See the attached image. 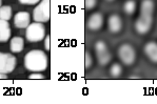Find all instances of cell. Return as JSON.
I'll list each match as a JSON object with an SVG mask.
<instances>
[{"mask_svg": "<svg viewBox=\"0 0 157 104\" xmlns=\"http://www.w3.org/2000/svg\"><path fill=\"white\" fill-rule=\"evenodd\" d=\"M92 56L91 54L89 52H86V54H84V67H86V69H89L91 67L92 65Z\"/></svg>", "mask_w": 157, "mask_h": 104, "instance_id": "obj_19", "label": "cell"}, {"mask_svg": "<svg viewBox=\"0 0 157 104\" xmlns=\"http://www.w3.org/2000/svg\"><path fill=\"white\" fill-rule=\"evenodd\" d=\"M25 37L30 42H38L45 37V28L42 23L34 22L26 28Z\"/></svg>", "mask_w": 157, "mask_h": 104, "instance_id": "obj_2", "label": "cell"}, {"mask_svg": "<svg viewBox=\"0 0 157 104\" xmlns=\"http://www.w3.org/2000/svg\"><path fill=\"white\" fill-rule=\"evenodd\" d=\"M10 48L13 53H20L25 48V41L21 37H14L10 43Z\"/></svg>", "mask_w": 157, "mask_h": 104, "instance_id": "obj_12", "label": "cell"}, {"mask_svg": "<svg viewBox=\"0 0 157 104\" xmlns=\"http://www.w3.org/2000/svg\"><path fill=\"white\" fill-rule=\"evenodd\" d=\"M108 28L109 31L113 34H117L121 31L122 28V20L120 16L112 14L108 19Z\"/></svg>", "mask_w": 157, "mask_h": 104, "instance_id": "obj_8", "label": "cell"}, {"mask_svg": "<svg viewBox=\"0 0 157 104\" xmlns=\"http://www.w3.org/2000/svg\"><path fill=\"white\" fill-rule=\"evenodd\" d=\"M12 17V8L10 6H3L0 8V19L9 21Z\"/></svg>", "mask_w": 157, "mask_h": 104, "instance_id": "obj_14", "label": "cell"}, {"mask_svg": "<svg viewBox=\"0 0 157 104\" xmlns=\"http://www.w3.org/2000/svg\"><path fill=\"white\" fill-rule=\"evenodd\" d=\"M0 79H6V74H1L0 72Z\"/></svg>", "mask_w": 157, "mask_h": 104, "instance_id": "obj_24", "label": "cell"}, {"mask_svg": "<svg viewBox=\"0 0 157 104\" xmlns=\"http://www.w3.org/2000/svg\"><path fill=\"white\" fill-rule=\"evenodd\" d=\"M103 22H105V19H103L102 14L99 12H96V13L92 14L89 18L88 28L91 31H99L103 26Z\"/></svg>", "mask_w": 157, "mask_h": 104, "instance_id": "obj_7", "label": "cell"}, {"mask_svg": "<svg viewBox=\"0 0 157 104\" xmlns=\"http://www.w3.org/2000/svg\"><path fill=\"white\" fill-rule=\"evenodd\" d=\"M130 78H131V79H138L139 77H138V76H131Z\"/></svg>", "mask_w": 157, "mask_h": 104, "instance_id": "obj_25", "label": "cell"}, {"mask_svg": "<svg viewBox=\"0 0 157 104\" xmlns=\"http://www.w3.org/2000/svg\"><path fill=\"white\" fill-rule=\"evenodd\" d=\"M11 37V28L6 20L0 19V42H6Z\"/></svg>", "mask_w": 157, "mask_h": 104, "instance_id": "obj_11", "label": "cell"}, {"mask_svg": "<svg viewBox=\"0 0 157 104\" xmlns=\"http://www.w3.org/2000/svg\"><path fill=\"white\" fill-rule=\"evenodd\" d=\"M25 66L26 69L33 72H40L47 69L48 56L40 50L29 52L25 57Z\"/></svg>", "mask_w": 157, "mask_h": 104, "instance_id": "obj_1", "label": "cell"}, {"mask_svg": "<svg viewBox=\"0 0 157 104\" xmlns=\"http://www.w3.org/2000/svg\"><path fill=\"white\" fill-rule=\"evenodd\" d=\"M154 9H155V3L153 0H142L140 6V13L141 14H149L153 15Z\"/></svg>", "mask_w": 157, "mask_h": 104, "instance_id": "obj_13", "label": "cell"}, {"mask_svg": "<svg viewBox=\"0 0 157 104\" xmlns=\"http://www.w3.org/2000/svg\"><path fill=\"white\" fill-rule=\"evenodd\" d=\"M110 74H111V76L114 77V78H117V77H119L120 75L122 74L121 65H120L119 63L112 64V66H111V69H110Z\"/></svg>", "mask_w": 157, "mask_h": 104, "instance_id": "obj_18", "label": "cell"}, {"mask_svg": "<svg viewBox=\"0 0 157 104\" xmlns=\"http://www.w3.org/2000/svg\"><path fill=\"white\" fill-rule=\"evenodd\" d=\"M107 1H110L111 2V1H113V0H107Z\"/></svg>", "mask_w": 157, "mask_h": 104, "instance_id": "obj_27", "label": "cell"}, {"mask_svg": "<svg viewBox=\"0 0 157 104\" xmlns=\"http://www.w3.org/2000/svg\"><path fill=\"white\" fill-rule=\"evenodd\" d=\"M152 23H153V15L140 14V16L135 22V30L140 35H144V34L150 32L152 28Z\"/></svg>", "mask_w": 157, "mask_h": 104, "instance_id": "obj_5", "label": "cell"}, {"mask_svg": "<svg viewBox=\"0 0 157 104\" xmlns=\"http://www.w3.org/2000/svg\"><path fill=\"white\" fill-rule=\"evenodd\" d=\"M135 9H136V2H135V0H128V1H125V3L124 4V11L125 14L132 15V14L135 13Z\"/></svg>", "mask_w": 157, "mask_h": 104, "instance_id": "obj_15", "label": "cell"}, {"mask_svg": "<svg viewBox=\"0 0 157 104\" xmlns=\"http://www.w3.org/2000/svg\"><path fill=\"white\" fill-rule=\"evenodd\" d=\"M95 50H96V55H101V54H105V53L109 52L108 50V45L105 44V41H97L95 43Z\"/></svg>", "mask_w": 157, "mask_h": 104, "instance_id": "obj_17", "label": "cell"}, {"mask_svg": "<svg viewBox=\"0 0 157 104\" xmlns=\"http://www.w3.org/2000/svg\"><path fill=\"white\" fill-rule=\"evenodd\" d=\"M29 78L30 79H44V76H43L42 74H40V72H33V74H31L30 76H29Z\"/></svg>", "mask_w": 157, "mask_h": 104, "instance_id": "obj_22", "label": "cell"}, {"mask_svg": "<svg viewBox=\"0 0 157 104\" xmlns=\"http://www.w3.org/2000/svg\"><path fill=\"white\" fill-rule=\"evenodd\" d=\"M30 14L28 12H19L15 15L14 18V23L15 26L18 28H26L30 25Z\"/></svg>", "mask_w": 157, "mask_h": 104, "instance_id": "obj_9", "label": "cell"}, {"mask_svg": "<svg viewBox=\"0 0 157 104\" xmlns=\"http://www.w3.org/2000/svg\"><path fill=\"white\" fill-rule=\"evenodd\" d=\"M144 52L146 56L154 63H157V42L155 41H149L146 43L144 47Z\"/></svg>", "mask_w": 157, "mask_h": 104, "instance_id": "obj_10", "label": "cell"}, {"mask_svg": "<svg viewBox=\"0 0 157 104\" xmlns=\"http://www.w3.org/2000/svg\"><path fill=\"white\" fill-rule=\"evenodd\" d=\"M1 3H2V0H0V8H1Z\"/></svg>", "mask_w": 157, "mask_h": 104, "instance_id": "obj_26", "label": "cell"}, {"mask_svg": "<svg viewBox=\"0 0 157 104\" xmlns=\"http://www.w3.org/2000/svg\"><path fill=\"white\" fill-rule=\"evenodd\" d=\"M97 4V0H84V6L88 11L93 9Z\"/></svg>", "mask_w": 157, "mask_h": 104, "instance_id": "obj_20", "label": "cell"}, {"mask_svg": "<svg viewBox=\"0 0 157 104\" xmlns=\"http://www.w3.org/2000/svg\"><path fill=\"white\" fill-rule=\"evenodd\" d=\"M50 35H48L47 37H45V40H44V47H45V50H50V48H51V46H50Z\"/></svg>", "mask_w": 157, "mask_h": 104, "instance_id": "obj_23", "label": "cell"}, {"mask_svg": "<svg viewBox=\"0 0 157 104\" xmlns=\"http://www.w3.org/2000/svg\"><path fill=\"white\" fill-rule=\"evenodd\" d=\"M21 4H25V6H34V4L38 3L40 0H18Z\"/></svg>", "mask_w": 157, "mask_h": 104, "instance_id": "obj_21", "label": "cell"}, {"mask_svg": "<svg viewBox=\"0 0 157 104\" xmlns=\"http://www.w3.org/2000/svg\"><path fill=\"white\" fill-rule=\"evenodd\" d=\"M118 58L124 65H132L136 60L135 48L129 43H122L117 50Z\"/></svg>", "mask_w": 157, "mask_h": 104, "instance_id": "obj_3", "label": "cell"}, {"mask_svg": "<svg viewBox=\"0 0 157 104\" xmlns=\"http://www.w3.org/2000/svg\"><path fill=\"white\" fill-rule=\"evenodd\" d=\"M16 66V58L9 53H0V72L10 74Z\"/></svg>", "mask_w": 157, "mask_h": 104, "instance_id": "obj_6", "label": "cell"}, {"mask_svg": "<svg viewBox=\"0 0 157 104\" xmlns=\"http://www.w3.org/2000/svg\"><path fill=\"white\" fill-rule=\"evenodd\" d=\"M97 59H98V63H99L101 66H105V65H108L111 62V60H112V55L109 52H107V53H105V54L98 55Z\"/></svg>", "mask_w": 157, "mask_h": 104, "instance_id": "obj_16", "label": "cell"}, {"mask_svg": "<svg viewBox=\"0 0 157 104\" xmlns=\"http://www.w3.org/2000/svg\"><path fill=\"white\" fill-rule=\"evenodd\" d=\"M50 0H42L33 11V19L35 22H48L50 20Z\"/></svg>", "mask_w": 157, "mask_h": 104, "instance_id": "obj_4", "label": "cell"}]
</instances>
